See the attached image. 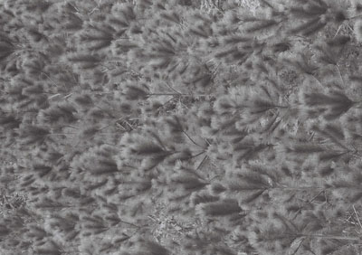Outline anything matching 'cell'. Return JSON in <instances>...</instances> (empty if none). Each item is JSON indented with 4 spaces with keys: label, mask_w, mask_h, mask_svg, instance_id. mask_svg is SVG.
Here are the masks:
<instances>
[{
    "label": "cell",
    "mask_w": 362,
    "mask_h": 255,
    "mask_svg": "<svg viewBox=\"0 0 362 255\" xmlns=\"http://www.w3.org/2000/svg\"><path fill=\"white\" fill-rule=\"evenodd\" d=\"M66 61L71 62V63H84V62H94L98 61L96 56L92 55L91 53H87V52H75V53H70L66 57Z\"/></svg>",
    "instance_id": "6da1fadb"
},
{
    "label": "cell",
    "mask_w": 362,
    "mask_h": 255,
    "mask_svg": "<svg viewBox=\"0 0 362 255\" xmlns=\"http://www.w3.org/2000/svg\"><path fill=\"white\" fill-rule=\"evenodd\" d=\"M271 23H274L273 21L270 20H258V21H250L247 23L243 24L238 28L242 32H250V31H254V30H258L262 27H265L271 25Z\"/></svg>",
    "instance_id": "7a4b0ae2"
},
{
    "label": "cell",
    "mask_w": 362,
    "mask_h": 255,
    "mask_svg": "<svg viewBox=\"0 0 362 255\" xmlns=\"http://www.w3.org/2000/svg\"><path fill=\"white\" fill-rule=\"evenodd\" d=\"M109 45V40L92 41V42L83 44V46L79 48V50H81V52H92V51H96L101 48L107 47Z\"/></svg>",
    "instance_id": "3957f363"
},
{
    "label": "cell",
    "mask_w": 362,
    "mask_h": 255,
    "mask_svg": "<svg viewBox=\"0 0 362 255\" xmlns=\"http://www.w3.org/2000/svg\"><path fill=\"white\" fill-rule=\"evenodd\" d=\"M159 18L163 19L165 21H168L170 23H179V17H178V14L174 11L164 10V11L160 12Z\"/></svg>",
    "instance_id": "277c9868"
},
{
    "label": "cell",
    "mask_w": 362,
    "mask_h": 255,
    "mask_svg": "<svg viewBox=\"0 0 362 255\" xmlns=\"http://www.w3.org/2000/svg\"><path fill=\"white\" fill-rule=\"evenodd\" d=\"M169 63V59L162 57V58L152 59L148 64V67L151 70H157L165 67Z\"/></svg>",
    "instance_id": "5b68a950"
},
{
    "label": "cell",
    "mask_w": 362,
    "mask_h": 255,
    "mask_svg": "<svg viewBox=\"0 0 362 255\" xmlns=\"http://www.w3.org/2000/svg\"><path fill=\"white\" fill-rule=\"evenodd\" d=\"M105 22L109 24L110 26H111L112 27H114L115 29L116 28H123V27H127L128 26V24L121 21V19L116 18L115 16H108L106 18Z\"/></svg>",
    "instance_id": "8992f818"
},
{
    "label": "cell",
    "mask_w": 362,
    "mask_h": 255,
    "mask_svg": "<svg viewBox=\"0 0 362 255\" xmlns=\"http://www.w3.org/2000/svg\"><path fill=\"white\" fill-rule=\"evenodd\" d=\"M42 92H43V88L39 86V85H31L29 87L24 89L22 93H23V95H25L26 97L27 96L33 97V96H35V95L41 94Z\"/></svg>",
    "instance_id": "52a82bcc"
},
{
    "label": "cell",
    "mask_w": 362,
    "mask_h": 255,
    "mask_svg": "<svg viewBox=\"0 0 362 255\" xmlns=\"http://www.w3.org/2000/svg\"><path fill=\"white\" fill-rule=\"evenodd\" d=\"M158 164V159L154 157H148L144 158L143 161L141 162L140 168L142 170H150L152 168H154L156 165Z\"/></svg>",
    "instance_id": "ba28073f"
},
{
    "label": "cell",
    "mask_w": 362,
    "mask_h": 255,
    "mask_svg": "<svg viewBox=\"0 0 362 255\" xmlns=\"http://www.w3.org/2000/svg\"><path fill=\"white\" fill-rule=\"evenodd\" d=\"M236 18H237V15H236L235 12L233 11V10H227V11L225 12V14H224V17L223 18V23H224V25L231 26V25H233V23L235 22Z\"/></svg>",
    "instance_id": "9c48e42d"
},
{
    "label": "cell",
    "mask_w": 362,
    "mask_h": 255,
    "mask_svg": "<svg viewBox=\"0 0 362 255\" xmlns=\"http://www.w3.org/2000/svg\"><path fill=\"white\" fill-rule=\"evenodd\" d=\"M200 131H201L202 138H204V139H210L217 134V132H216L217 130H215L214 128L208 127V126H203L200 128Z\"/></svg>",
    "instance_id": "30bf717a"
},
{
    "label": "cell",
    "mask_w": 362,
    "mask_h": 255,
    "mask_svg": "<svg viewBox=\"0 0 362 255\" xmlns=\"http://www.w3.org/2000/svg\"><path fill=\"white\" fill-rule=\"evenodd\" d=\"M150 186V182H139L137 184H135V186H133V191L134 193H139V192L146 191L147 189H149Z\"/></svg>",
    "instance_id": "8fae6325"
},
{
    "label": "cell",
    "mask_w": 362,
    "mask_h": 255,
    "mask_svg": "<svg viewBox=\"0 0 362 255\" xmlns=\"http://www.w3.org/2000/svg\"><path fill=\"white\" fill-rule=\"evenodd\" d=\"M354 31L357 39L360 42H362V18L357 20L354 26Z\"/></svg>",
    "instance_id": "7c38bea8"
},
{
    "label": "cell",
    "mask_w": 362,
    "mask_h": 255,
    "mask_svg": "<svg viewBox=\"0 0 362 255\" xmlns=\"http://www.w3.org/2000/svg\"><path fill=\"white\" fill-rule=\"evenodd\" d=\"M74 102L79 106H87L92 102L91 99L87 96H76L74 98Z\"/></svg>",
    "instance_id": "4fadbf2b"
},
{
    "label": "cell",
    "mask_w": 362,
    "mask_h": 255,
    "mask_svg": "<svg viewBox=\"0 0 362 255\" xmlns=\"http://www.w3.org/2000/svg\"><path fill=\"white\" fill-rule=\"evenodd\" d=\"M249 152V150L248 149H245V150H238V151H234L233 153V161L234 162H237L241 159L242 157H244L247 153Z\"/></svg>",
    "instance_id": "5bb4252c"
},
{
    "label": "cell",
    "mask_w": 362,
    "mask_h": 255,
    "mask_svg": "<svg viewBox=\"0 0 362 255\" xmlns=\"http://www.w3.org/2000/svg\"><path fill=\"white\" fill-rule=\"evenodd\" d=\"M105 222L109 225V226H114L118 222H119V217L116 215V214H109L104 217Z\"/></svg>",
    "instance_id": "9a60e30c"
},
{
    "label": "cell",
    "mask_w": 362,
    "mask_h": 255,
    "mask_svg": "<svg viewBox=\"0 0 362 255\" xmlns=\"http://www.w3.org/2000/svg\"><path fill=\"white\" fill-rule=\"evenodd\" d=\"M77 68L80 70L92 69L93 67L97 66V64L94 62H84V63H78L76 64Z\"/></svg>",
    "instance_id": "2e32d148"
},
{
    "label": "cell",
    "mask_w": 362,
    "mask_h": 255,
    "mask_svg": "<svg viewBox=\"0 0 362 255\" xmlns=\"http://www.w3.org/2000/svg\"><path fill=\"white\" fill-rule=\"evenodd\" d=\"M269 5L273 6V8L278 12H284L285 11V8H286V6H284L280 1H278V2L277 1H270Z\"/></svg>",
    "instance_id": "e0dca14e"
},
{
    "label": "cell",
    "mask_w": 362,
    "mask_h": 255,
    "mask_svg": "<svg viewBox=\"0 0 362 255\" xmlns=\"http://www.w3.org/2000/svg\"><path fill=\"white\" fill-rule=\"evenodd\" d=\"M26 98H27V97H26L25 95L17 94V95H12V96H10L7 101H8V102H10V103H15V104H17V103L20 102H22V101L25 100Z\"/></svg>",
    "instance_id": "ac0fdd59"
},
{
    "label": "cell",
    "mask_w": 362,
    "mask_h": 255,
    "mask_svg": "<svg viewBox=\"0 0 362 255\" xmlns=\"http://www.w3.org/2000/svg\"><path fill=\"white\" fill-rule=\"evenodd\" d=\"M316 125H319L318 124V120L317 119H313V118H311V119L310 118L309 120H307L305 122V129H307V130H310L311 128H313Z\"/></svg>",
    "instance_id": "d6986e66"
},
{
    "label": "cell",
    "mask_w": 362,
    "mask_h": 255,
    "mask_svg": "<svg viewBox=\"0 0 362 255\" xmlns=\"http://www.w3.org/2000/svg\"><path fill=\"white\" fill-rule=\"evenodd\" d=\"M248 125H249V124H248L247 122H245V121L242 119L240 121H238V122H236L235 128H236V129L238 131V132H241V131H244L245 129H247V128H248Z\"/></svg>",
    "instance_id": "ffe728a7"
},
{
    "label": "cell",
    "mask_w": 362,
    "mask_h": 255,
    "mask_svg": "<svg viewBox=\"0 0 362 255\" xmlns=\"http://www.w3.org/2000/svg\"><path fill=\"white\" fill-rule=\"evenodd\" d=\"M79 192L75 189H72V188H67V189H64L63 191V195L64 197H76L78 196Z\"/></svg>",
    "instance_id": "44dd1931"
},
{
    "label": "cell",
    "mask_w": 362,
    "mask_h": 255,
    "mask_svg": "<svg viewBox=\"0 0 362 255\" xmlns=\"http://www.w3.org/2000/svg\"><path fill=\"white\" fill-rule=\"evenodd\" d=\"M310 118V112L308 111H304V110H300L298 113V119L302 122H306L307 120H309Z\"/></svg>",
    "instance_id": "7402d4cb"
},
{
    "label": "cell",
    "mask_w": 362,
    "mask_h": 255,
    "mask_svg": "<svg viewBox=\"0 0 362 255\" xmlns=\"http://www.w3.org/2000/svg\"><path fill=\"white\" fill-rule=\"evenodd\" d=\"M208 81H209V77L202 78L201 80H199V81H197L195 82V85L196 86V88L202 89V88H204L206 85H207V83H208Z\"/></svg>",
    "instance_id": "603a6c76"
},
{
    "label": "cell",
    "mask_w": 362,
    "mask_h": 255,
    "mask_svg": "<svg viewBox=\"0 0 362 255\" xmlns=\"http://www.w3.org/2000/svg\"><path fill=\"white\" fill-rule=\"evenodd\" d=\"M187 69H188L187 64H185V63H179V64H178V65H177V67H176L175 73H176L177 75H181V74H183V72L186 71Z\"/></svg>",
    "instance_id": "cb8c5ba5"
},
{
    "label": "cell",
    "mask_w": 362,
    "mask_h": 255,
    "mask_svg": "<svg viewBox=\"0 0 362 255\" xmlns=\"http://www.w3.org/2000/svg\"><path fill=\"white\" fill-rule=\"evenodd\" d=\"M60 157V154L59 153H55V152H53V153H48V154H46V157H45V158L46 159H47V160H56V159H57L58 157Z\"/></svg>",
    "instance_id": "d4e9b609"
},
{
    "label": "cell",
    "mask_w": 362,
    "mask_h": 255,
    "mask_svg": "<svg viewBox=\"0 0 362 255\" xmlns=\"http://www.w3.org/2000/svg\"><path fill=\"white\" fill-rule=\"evenodd\" d=\"M140 32H141V29H140V27L138 26L137 25H134V26H133L131 27V29H130V34L131 35H137V34L140 33Z\"/></svg>",
    "instance_id": "484cf974"
},
{
    "label": "cell",
    "mask_w": 362,
    "mask_h": 255,
    "mask_svg": "<svg viewBox=\"0 0 362 255\" xmlns=\"http://www.w3.org/2000/svg\"><path fill=\"white\" fill-rule=\"evenodd\" d=\"M76 234H77V232H75V231H70V232L66 233L65 238H66V240H67V241H71V240H73V239L75 238Z\"/></svg>",
    "instance_id": "4316f807"
},
{
    "label": "cell",
    "mask_w": 362,
    "mask_h": 255,
    "mask_svg": "<svg viewBox=\"0 0 362 255\" xmlns=\"http://www.w3.org/2000/svg\"><path fill=\"white\" fill-rule=\"evenodd\" d=\"M94 131H95V129H93V128H87V129L83 131V134L85 137H88V136H92V134L94 133Z\"/></svg>",
    "instance_id": "83f0119b"
},
{
    "label": "cell",
    "mask_w": 362,
    "mask_h": 255,
    "mask_svg": "<svg viewBox=\"0 0 362 255\" xmlns=\"http://www.w3.org/2000/svg\"><path fill=\"white\" fill-rule=\"evenodd\" d=\"M121 73H122V70L117 69L114 70V71H112V72L111 73V76H119V75H121Z\"/></svg>",
    "instance_id": "f1b7e54d"
}]
</instances>
